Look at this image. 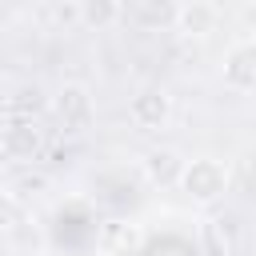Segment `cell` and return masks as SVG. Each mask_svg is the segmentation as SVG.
Instances as JSON below:
<instances>
[{
  "label": "cell",
  "instance_id": "obj_2",
  "mask_svg": "<svg viewBox=\"0 0 256 256\" xmlns=\"http://www.w3.org/2000/svg\"><path fill=\"white\" fill-rule=\"evenodd\" d=\"M128 120H132L140 132L164 128V124L172 120V96H168V88H160V84L140 88V92L128 100Z\"/></svg>",
  "mask_w": 256,
  "mask_h": 256
},
{
  "label": "cell",
  "instance_id": "obj_5",
  "mask_svg": "<svg viewBox=\"0 0 256 256\" xmlns=\"http://www.w3.org/2000/svg\"><path fill=\"white\" fill-rule=\"evenodd\" d=\"M0 152L12 156V160H32V156L40 152V128L28 124V120L8 124V128L0 132Z\"/></svg>",
  "mask_w": 256,
  "mask_h": 256
},
{
  "label": "cell",
  "instance_id": "obj_10",
  "mask_svg": "<svg viewBox=\"0 0 256 256\" xmlns=\"http://www.w3.org/2000/svg\"><path fill=\"white\" fill-rule=\"evenodd\" d=\"M128 16L140 28H164V24H176V4L172 0H132Z\"/></svg>",
  "mask_w": 256,
  "mask_h": 256
},
{
  "label": "cell",
  "instance_id": "obj_9",
  "mask_svg": "<svg viewBox=\"0 0 256 256\" xmlns=\"http://www.w3.org/2000/svg\"><path fill=\"white\" fill-rule=\"evenodd\" d=\"M120 12H124L120 0H76V16H80V24L92 28V32L112 28V24L120 20Z\"/></svg>",
  "mask_w": 256,
  "mask_h": 256
},
{
  "label": "cell",
  "instance_id": "obj_4",
  "mask_svg": "<svg viewBox=\"0 0 256 256\" xmlns=\"http://www.w3.org/2000/svg\"><path fill=\"white\" fill-rule=\"evenodd\" d=\"M52 108H56V116H60L68 128H84V124H92V96H88L84 84H64V88L56 92Z\"/></svg>",
  "mask_w": 256,
  "mask_h": 256
},
{
  "label": "cell",
  "instance_id": "obj_7",
  "mask_svg": "<svg viewBox=\"0 0 256 256\" xmlns=\"http://www.w3.org/2000/svg\"><path fill=\"white\" fill-rule=\"evenodd\" d=\"M200 240L208 256H232L236 252V224L228 216H212L200 224Z\"/></svg>",
  "mask_w": 256,
  "mask_h": 256
},
{
  "label": "cell",
  "instance_id": "obj_11",
  "mask_svg": "<svg viewBox=\"0 0 256 256\" xmlns=\"http://www.w3.org/2000/svg\"><path fill=\"white\" fill-rule=\"evenodd\" d=\"M12 224H20V204L8 192H0V228H12Z\"/></svg>",
  "mask_w": 256,
  "mask_h": 256
},
{
  "label": "cell",
  "instance_id": "obj_3",
  "mask_svg": "<svg viewBox=\"0 0 256 256\" xmlns=\"http://www.w3.org/2000/svg\"><path fill=\"white\" fill-rule=\"evenodd\" d=\"M224 84L236 92H252L256 88V40H240L228 48L224 56Z\"/></svg>",
  "mask_w": 256,
  "mask_h": 256
},
{
  "label": "cell",
  "instance_id": "obj_6",
  "mask_svg": "<svg viewBox=\"0 0 256 256\" xmlns=\"http://www.w3.org/2000/svg\"><path fill=\"white\" fill-rule=\"evenodd\" d=\"M176 28L184 36H208L216 28V8L208 0H188V4H176Z\"/></svg>",
  "mask_w": 256,
  "mask_h": 256
},
{
  "label": "cell",
  "instance_id": "obj_12",
  "mask_svg": "<svg viewBox=\"0 0 256 256\" xmlns=\"http://www.w3.org/2000/svg\"><path fill=\"white\" fill-rule=\"evenodd\" d=\"M0 100H4V76H0Z\"/></svg>",
  "mask_w": 256,
  "mask_h": 256
},
{
  "label": "cell",
  "instance_id": "obj_1",
  "mask_svg": "<svg viewBox=\"0 0 256 256\" xmlns=\"http://www.w3.org/2000/svg\"><path fill=\"white\" fill-rule=\"evenodd\" d=\"M180 188H184L188 200L208 204V200L224 196V188H228V168H224L220 160H212V156H200V160L184 164V172H180Z\"/></svg>",
  "mask_w": 256,
  "mask_h": 256
},
{
  "label": "cell",
  "instance_id": "obj_8",
  "mask_svg": "<svg viewBox=\"0 0 256 256\" xmlns=\"http://www.w3.org/2000/svg\"><path fill=\"white\" fill-rule=\"evenodd\" d=\"M144 172H148V180H152V184L168 188V184H180L184 160H180L172 148H156V152H148V156H144Z\"/></svg>",
  "mask_w": 256,
  "mask_h": 256
}]
</instances>
